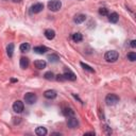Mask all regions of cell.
Listing matches in <instances>:
<instances>
[{
  "label": "cell",
  "mask_w": 136,
  "mask_h": 136,
  "mask_svg": "<svg viewBox=\"0 0 136 136\" xmlns=\"http://www.w3.org/2000/svg\"><path fill=\"white\" fill-rule=\"evenodd\" d=\"M130 45H131L132 48H135V47H136V40H135V39L131 40V44H130Z\"/></svg>",
  "instance_id": "28"
},
{
  "label": "cell",
  "mask_w": 136,
  "mask_h": 136,
  "mask_svg": "<svg viewBox=\"0 0 136 136\" xmlns=\"http://www.w3.org/2000/svg\"><path fill=\"white\" fill-rule=\"evenodd\" d=\"M85 19H86V16H85L84 14H79V15H77L74 18V21L76 24H82L83 21H85Z\"/></svg>",
  "instance_id": "17"
},
{
  "label": "cell",
  "mask_w": 136,
  "mask_h": 136,
  "mask_svg": "<svg viewBox=\"0 0 136 136\" xmlns=\"http://www.w3.org/2000/svg\"><path fill=\"white\" fill-rule=\"evenodd\" d=\"M67 125H68L70 129H76V128L79 125V120H78L75 116L68 117V120H67Z\"/></svg>",
  "instance_id": "6"
},
{
  "label": "cell",
  "mask_w": 136,
  "mask_h": 136,
  "mask_svg": "<svg viewBox=\"0 0 136 136\" xmlns=\"http://www.w3.org/2000/svg\"><path fill=\"white\" fill-rule=\"evenodd\" d=\"M19 49H20V51H21V52H28V51L30 50V45L28 44V43H24V44H21V45H20Z\"/></svg>",
  "instance_id": "20"
},
{
  "label": "cell",
  "mask_w": 136,
  "mask_h": 136,
  "mask_svg": "<svg viewBox=\"0 0 136 136\" xmlns=\"http://www.w3.org/2000/svg\"><path fill=\"white\" fill-rule=\"evenodd\" d=\"M21 1H23V0H13V2H15V3H19Z\"/></svg>",
  "instance_id": "30"
},
{
  "label": "cell",
  "mask_w": 136,
  "mask_h": 136,
  "mask_svg": "<svg viewBox=\"0 0 136 136\" xmlns=\"http://www.w3.org/2000/svg\"><path fill=\"white\" fill-rule=\"evenodd\" d=\"M118 19H119V15H118L117 13H115V12L111 13L110 15H109V20L111 21L112 24H116L117 21H118Z\"/></svg>",
  "instance_id": "16"
},
{
  "label": "cell",
  "mask_w": 136,
  "mask_h": 136,
  "mask_svg": "<svg viewBox=\"0 0 136 136\" xmlns=\"http://www.w3.org/2000/svg\"><path fill=\"white\" fill-rule=\"evenodd\" d=\"M44 78L48 81H52L55 79V76H54V74L52 72V71H47V72L44 75Z\"/></svg>",
  "instance_id": "18"
},
{
  "label": "cell",
  "mask_w": 136,
  "mask_h": 136,
  "mask_svg": "<svg viewBox=\"0 0 136 136\" xmlns=\"http://www.w3.org/2000/svg\"><path fill=\"white\" fill-rule=\"evenodd\" d=\"M63 76L65 78V80H68V81H76L77 80V76L69 69H66Z\"/></svg>",
  "instance_id": "7"
},
{
  "label": "cell",
  "mask_w": 136,
  "mask_h": 136,
  "mask_svg": "<svg viewBox=\"0 0 136 136\" xmlns=\"http://www.w3.org/2000/svg\"><path fill=\"white\" fill-rule=\"evenodd\" d=\"M13 52H14V44H9L8 47H6V53H8L10 58H12Z\"/></svg>",
  "instance_id": "21"
},
{
  "label": "cell",
  "mask_w": 136,
  "mask_h": 136,
  "mask_svg": "<svg viewBox=\"0 0 136 136\" xmlns=\"http://www.w3.org/2000/svg\"><path fill=\"white\" fill-rule=\"evenodd\" d=\"M43 9H44V4L43 3H35L31 6V13L32 14H37V13L41 12Z\"/></svg>",
  "instance_id": "8"
},
{
  "label": "cell",
  "mask_w": 136,
  "mask_h": 136,
  "mask_svg": "<svg viewBox=\"0 0 136 136\" xmlns=\"http://www.w3.org/2000/svg\"><path fill=\"white\" fill-rule=\"evenodd\" d=\"M25 99V102L27 104H33L36 102V100H37V96L34 94V92H27V94L25 95L24 97Z\"/></svg>",
  "instance_id": "4"
},
{
  "label": "cell",
  "mask_w": 136,
  "mask_h": 136,
  "mask_svg": "<svg viewBox=\"0 0 136 136\" xmlns=\"http://www.w3.org/2000/svg\"><path fill=\"white\" fill-rule=\"evenodd\" d=\"M11 81H12V82H17V80H16V79H12Z\"/></svg>",
  "instance_id": "31"
},
{
  "label": "cell",
  "mask_w": 136,
  "mask_h": 136,
  "mask_svg": "<svg viewBox=\"0 0 136 136\" xmlns=\"http://www.w3.org/2000/svg\"><path fill=\"white\" fill-rule=\"evenodd\" d=\"M118 102H119V97L117 95H115V94H109L105 97V103H106V105H109V106L115 105Z\"/></svg>",
  "instance_id": "2"
},
{
  "label": "cell",
  "mask_w": 136,
  "mask_h": 136,
  "mask_svg": "<svg viewBox=\"0 0 136 136\" xmlns=\"http://www.w3.org/2000/svg\"><path fill=\"white\" fill-rule=\"evenodd\" d=\"M48 51V48L45 46H36L34 47V52H36L38 54H44Z\"/></svg>",
  "instance_id": "14"
},
{
  "label": "cell",
  "mask_w": 136,
  "mask_h": 136,
  "mask_svg": "<svg viewBox=\"0 0 136 136\" xmlns=\"http://www.w3.org/2000/svg\"><path fill=\"white\" fill-rule=\"evenodd\" d=\"M24 102H21L20 100H17V101H15L13 103V111L15 113H21L24 111Z\"/></svg>",
  "instance_id": "5"
},
{
  "label": "cell",
  "mask_w": 136,
  "mask_h": 136,
  "mask_svg": "<svg viewBox=\"0 0 136 136\" xmlns=\"http://www.w3.org/2000/svg\"><path fill=\"white\" fill-rule=\"evenodd\" d=\"M63 115L66 116L67 118L75 116V111L72 109H70V107H65V109H63Z\"/></svg>",
  "instance_id": "13"
},
{
  "label": "cell",
  "mask_w": 136,
  "mask_h": 136,
  "mask_svg": "<svg viewBox=\"0 0 136 136\" xmlns=\"http://www.w3.org/2000/svg\"><path fill=\"white\" fill-rule=\"evenodd\" d=\"M62 6V3L60 0H51L48 2V9L52 12H58Z\"/></svg>",
  "instance_id": "3"
},
{
  "label": "cell",
  "mask_w": 136,
  "mask_h": 136,
  "mask_svg": "<svg viewBox=\"0 0 136 136\" xmlns=\"http://www.w3.org/2000/svg\"><path fill=\"white\" fill-rule=\"evenodd\" d=\"M99 14L102 15V16H106V15H109V11H107L106 8H100L99 9Z\"/></svg>",
  "instance_id": "25"
},
{
  "label": "cell",
  "mask_w": 136,
  "mask_h": 136,
  "mask_svg": "<svg viewBox=\"0 0 136 136\" xmlns=\"http://www.w3.org/2000/svg\"><path fill=\"white\" fill-rule=\"evenodd\" d=\"M80 65H81L82 67H83V69H84V70H86V71H88V72H91V74H92V72H95V70H94V68H91L90 66H88V65H87V64H85V63L81 62V63H80Z\"/></svg>",
  "instance_id": "23"
},
{
  "label": "cell",
  "mask_w": 136,
  "mask_h": 136,
  "mask_svg": "<svg viewBox=\"0 0 136 136\" xmlns=\"http://www.w3.org/2000/svg\"><path fill=\"white\" fill-rule=\"evenodd\" d=\"M119 58V54L117 51H115V50H111V51H107L104 55V59L106 62H109V63H114V62H116Z\"/></svg>",
  "instance_id": "1"
},
{
  "label": "cell",
  "mask_w": 136,
  "mask_h": 136,
  "mask_svg": "<svg viewBox=\"0 0 136 136\" xmlns=\"http://www.w3.org/2000/svg\"><path fill=\"white\" fill-rule=\"evenodd\" d=\"M35 133L38 136H45V135H47V129L44 127H38V128H36V130H35Z\"/></svg>",
  "instance_id": "15"
},
{
  "label": "cell",
  "mask_w": 136,
  "mask_h": 136,
  "mask_svg": "<svg viewBox=\"0 0 136 136\" xmlns=\"http://www.w3.org/2000/svg\"><path fill=\"white\" fill-rule=\"evenodd\" d=\"M127 58L130 62H135L136 61V53L135 52H129L128 55H127Z\"/></svg>",
  "instance_id": "24"
},
{
  "label": "cell",
  "mask_w": 136,
  "mask_h": 136,
  "mask_svg": "<svg viewBox=\"0 0 136 136\" xmlns=\"http://www.w3.org/2000/svg\"><path fill=\"white\" fill-rule=\"evenodd\" d=\"M84 135H95V132H88V133H85Z\"/></svg>",
  "instance_id": "29"
},
{
  "label": "cell",
  "mask_w": 136,
  "mask_h": 136,
  "mask_svg": "<svg viewBox=\"0 0 136 136\" xmlns=\"http://www.w3.org/2000/svg\"><path fill=\"white\" fill-rule=\"evenodd\" d=\"M103 129H104V131H105V133H106L107 135H111V134H112V130H111V128H110L109 125H104Z\"/></svg>",
  "instance_id": "27"
},
{
  "label": "cell",
  "mask_w": 136,
  "mask_h": 136,
  "mask_svg": "<svg viewBox=\"0 0 136 136\" xmlns=\"http://www.w3.org/2000/svg\"><path fill=\"white\" fill-rule=\"evenodd\" d=\"M45 36H46V38L49 39V40L53 39V38L55 37V32H54V30H52V29H47V30L45 31Z\"/></svg>",
  "instance_id": "12"
},
{
  "label": "cell",
  "mask_w": 136,
  "mask_h": 136,
  "mask_svg": "<svg viewBox=\"0 0 136 136\" xmlns=\"http://www.w3.org/2000/svg\"><path fill=\"white\" fill-rule=\"evenodd\" d=\"M48 60L50 63H56V62H59L60 58L58 54H50V55H48Z\"/></svg>",
  "instance_id": "19"
},
{
  "label": "cell",
  "mask_w": 136,
  "mask_h": 136,
  "mask_svg": "<svg viewBox=\"0 0 136 136\" xmlns=\"http://www.w3.org/2000/svg\"><path fill=\"white\" fill-rule=\"evenodd\" d=\"M72 39L76 41V43H80V41H82V39H83V36H82V34L81 33H75L74 35H72Z\"/></svg>",
  "instance_id": "22"
},
{
  "label": "cell",
  "mask_w": 136,
  "mask_h": 136,
  "mask_svg": "<svg viewBox=\"0 0 136 136\" xmlns=\"http://www.w3.org/2000/svg\"><path fill=\"white\" fill-rule=\"evenodd\" d=\"M44 96H45V98H47V99H54V98L56 97V91L53 90V89L46 90V91L44 92Z\"/></svg>",
  "instance_id": "10"
},
{
  "label": "cell",
  "mask_w": 136,
  "mask_h": 136,
  "mask_svg": "<svg viewBox=\"0 0 136 136\" xmlns=\"http://www.w3.org/2000/svg\"><path fill=\"white\" fill-rule=\"evenodd\" d=\"M19 64H20V68L21 69H27L28 67H29V59L23 56V58L20 59V63Z\"/></svg>",
  "instance_id": "11"
},
{
  "label": "cell",
  "mask_w": 136,
  "mask_h": 136,
  "mask_svg": "<svg viewBox=\"0 0 136 136\" xmlns=\"http://www.w3.org/2000/svg\"><path fill=\"white\" fill-rule=\"evenodd\" d=\"M34 66L36 67L37 69H44L47 66V63L44 60H37V61L34 62Z\"/></svg>",
  "instance_id": "9"
},
{
  "label": "cell",
  "mask_w": 136,
  "mask_h": 136,
  "mask_svg": "<svg viewBox=\"0 0 136 136\" xmlns=\"http://www.w3.org/2000/svg\"><path fill=\"white\" fill-rule=\"evenodd\" d=\"M55 80L59 81V82H64V81H65V78H64L63 75H58L55 77Z\"/></svg>",
  "instance_id": "26"
}]
</instances>
